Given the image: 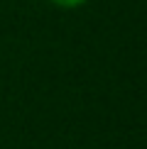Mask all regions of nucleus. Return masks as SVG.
Returning a JSON list of instances; mask_svg holds the SVG:
<instances>
[{
    "label": "nucleus",
    "mask_w": 147,
    "mask_h": 149,
    "mask_svg": "<svg viewBox=\"0 0 147 149\" xmlns=\"http://www.w3.org/2000/svg\"><path fill=\"white\" fill-rule=\"evenodd\" d=\"M49 3H54L57 8H64V10H74V8H81L86 0H49Z\"/></svg>",
    "instance_id": "obj_1"
}]
</instances>
